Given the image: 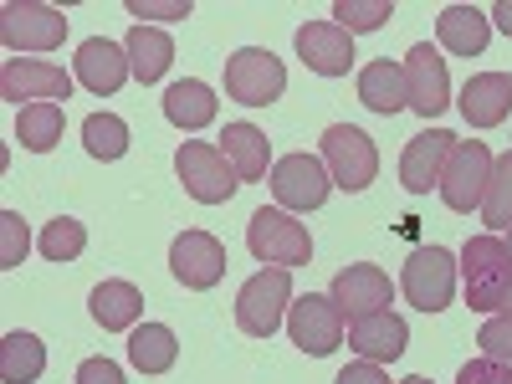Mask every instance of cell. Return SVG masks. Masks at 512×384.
I'll return each mask as SVG.
<instances>
[{"instance_id":"44dd1931","label":"cell","mask_w":512,"mask_h":384,"mask_svg":"<svg viewBox=\"0 0 512 384\" xmlns=\"http://www.w3.org/2000/svg\"><path fill=\"white\" fill-rule=\"evenodd\" d=\"M88 313H93L98 328H108V333H134L139 318H144V292H139L134 282H123V277L98 282L93 297H88Z\"/></svg>"},{"instance_id":"6da1fadb","label":"cell","mask_w":512,"mask_h":384,"mask_svg":"<svg viewBox=\"0 0 512 384\" xmlns=\"http://www.w3.org/2000/svg\"><path fill=\"white\" fill-rule=\"evenodd\" d=\"M461 267V287H466V308L472 313H502L507 287H512V251L502 236H472L456 256Z\"/></svg>"},{"instance_id":"60d3db41","label":"cell","mask_w":512,"mask_h":384,"mask_svg":"<svg viewBox=\"0 0 512 384\" xmlns=\"http://www.w3.org/2000/svg\"><path fill=\"white\" fill-rule=\"evenodd\" d=\"M400 384H431V379H420V374H410V379H400Z\"/></svg>"},{"instance_id":"83f0119b","label":"cell","mask_w":512,"mask_h":384,"mask_svg":"<svg viewBox=\"0 0 512 384\" xmlns=\"http://www.w3.org/2000/svg\"><path fill=\"white\" fill-rule=\"evenodd\" d=\"M47 374V344L36 333H6L0 338V379L6 384H36Z\"/></svg>"},{"instance_id":"e0dca14e","label":"cell","mask_w":512,"mask_h":384,"mask_svg":"<svg viewBox=\"0 0 512 384\" xmlns=\"http://www.w3.org/2000/svg\"><path fill=\"white\" fill-rule=\"evenodd\" d=\"M297 57L318 77H349L354 67V36L338 31L333 21H308L297 26Z\"/></svg>"},{"instance_id":"836d02e7","label":"cell","mask_w":512,"mask_h":384,"mask_svg":"<svg viewBox=\"0 0 512 384\" xmlns=\"http://www.w3.org/2000/svg\"><path fill=\"white\" fill-rule=\"evenodd\" d=\"M26 251H31V231L26 221L16 216V210H0V267H21L26 262Z\"/></svg>"},{"instance_id":"4fadbf2b","label":"cell","mask_w":512,"mask_h":384,"mask_svg":"<svg viewBox=\"0 0 512 384\" xmlns=\"http://www.w3.org/2000/svg\"><path fill=\"white\" fill-rule=\"evenodd\" d=\"M226 262H231L226 246L210 231H185V236H175V246H169V272H175V282L190 287V292H210L226 277Z\"/></svg>"},{"instance_id":"cb8c5ba5","label":"cell","mask_w":512,"mask_h":384,"mask_svg":"<svg viewBox=\"0 0 512 384\" xmlns=\"http://www.w3.org/2000/svg\"><path fill=\"white\" fill-rule=\"evenodd\" d=\"M175 359H180V338L169 323H139L128 333V364L139 374H169Z\"/></svg>"},{"instance_id":"f1b7e54d","label":"cell","mask_w":512,"mask_h":384,"mask_svg":"<svg viewBox=\"0 0 512 384\" xmlns=\"http://www.w3.org/2000/svg\"><path fill=\"white\" fill-rule=\"evenodd\" d=\"M62 128H67L62 103H31V108L16 113V139H21V149H31V154H52V149L62 144Z\"/></svg>"},{"instance_id":"7c38bea8","label":"cell","mask_w":512,"mask_h":384,"mask_svg":"<svg viewBox=\"0 0 512 384\" xmlns=\"http://www.w3.org/2000/svg\"><path fill=\"white\" fill-rule=\"evenodd\" d=\"M328 190H333V175L318 154H282L272 164V195L287 216L292 210H318L328 200Z\"/></svg>"},{"instance_id":"9a60e30c","label":"cell","mask_w":512,"mask_h":384,"mask_svg":"<svg viewBox=\"0 0 512 384\" xmlns=\"http://www.w3.org/2000/svg\"><path fill=\"white\" fill-rule=\"evenodd\" d=\"M405 88H410V108L420 118H441L451 108V77H446V57L420 41V47L405 52Z\"/></svg>"},{"instance_id":"ac0fdd59","label":"cell","mask_w":512,"mask_h":384,"mask_svg":"<svg viewBox=\"0 0 512 384\" xmlns=\"http://www.w3.org/2000/svg\"><path fill=\"white\" fill-rule=\"evenodd\" d=\"M128 77H134V67H128V52L118 47V41H108V36H88V41L77 47V82H82L88 93L113 98Z\"/></svg>"},{"instance_id":"e575fe53","label":"cell","mask_w":512,"mask_h":384,"mask_svg":"<svg viewBox=\"0 0 512 384\" xmlns=\"http://www.w3.org/2000/svg\"><path fill=\"white\" fill-rule=\"evenodd\" d=\"M477 344H482V359L512 364V313H492L477 333Z\"/></svg>"},{"instance_id":"ffe728a7","label":"cell","mask_w":512,"mask_h":384,"mask_svg":"<svg viewBox=\"0 0 512 384\" xmlns=\"http://www.w3.org/2000/svg\"><path fill=\"white\" fill-rule=\"evenodd\" d=\"M349 349L369 364H395L405 349H410V328L405 318L395 313H374V318H359L349 323Z\"/></svg>"},{"instance_id":"603a6c76","label":"cell","mask_w":512,"mask_h":384,"mask_svg":"<svg viewBox=\"0 0 512 384\" xmlns=\"http://www.w3.org/2000/svg\"><path fill=\"white\" fill-rule=\"evenodd\" d=\"M359 103L379 118H395L400 108H410V88H405V67L395 62H369L359 72Z\"/></svg>"},{"instance_id":"9c48e42d","label":"cell","mask_w":512,"mask_h":384,"mask_svg":"<svg viewBox=\"0 0 512 384\" xmlns=\"http://www.w3.org/2000/svg\"><path fill=\"white\" fill-rule=\"evenodd\" d=\"M287 88V67L267 52V47H241L226 62V98L246 103V108H267L277 103Z\"/></svg>"},{"instance_id":"484cf974","label":"cell","mask_w":512,"mask_h":384,"mask_svg":"<svg viewBox=\"0 0 512 384\" xmlns=\"http://www.w3.org/2000/svg\"><path fill=\"white\" fill-rule=\"evenodd\" d=\"M221 154L231 159V169L241 175V185L262 180V175H267V159H272L267 134H262L256 123H226V134H221Z\"/></svg>"},{"instance_id":"5bb4252c","label":"cell","mask_w":512,"mask_h":384,"mask_svg":"<svg viewBox=\"0 0 512 384\" xmlns=\"http://www.w3.org/2000/svg\"><path fill=\"white\" fill-rule=\"evenodd\" d=\"M328 297L338 303V313H344L349 323H359V318H374V313H390L395 287H390V277H384L379 267L354 262V267H344V272L333 277Z\"/></svg>"},{"instance_id":"8fae6325","label":"cell","mask_w":512,"mask_h":384,"mask_svg":"<svg viewBox=\"0 0 512 384\" xmlns=\"http://www.w3.org/2000/svg\"><path fill=\"white\" fill-rule=\"evenodd\" d=\"M0 98L31 108V103H67L72 98V77L57 62H41V57H11L0 67Z\"/></svg>"},{"instance_id":"f546056e","label":"cell","mask_w":512,"mask_h":384,"mask_svg":"<svg viewBox=\"0 0 512 384\" xmlns=\"http://www.w3.org/2000/svg\"><path fill=\"white\" fill-rule=\"evenodd\" d=\"M82 149H88L93 159L113 164L128 154V123L118 113H88L82 118Z\"/></svg>"},{"instance_id":"7bdbcfd3","label":"cell","mask_w":512,"mask_h":384,"mask_svg":"<svg viewBox=\"0 0 512 384\" xmlns=\"http://www.w3.org/2000/svg\"><path fill=\"white\" fill-rule=\"evenodd\" d=\"M507 251H512V236H507Z\"/></svg>"},{"instance_id":"2e32d148","label":"cell","mask_w":512,"mask_h":384,"mask_svg":"<svg viewBox=\"0 0 512 384\" xmlns=\"http://www.w3.org/2000/svg\"><path fill=\"white\" fill-rule=\"evenodd\" d=\"M456 149V134H446V128H425V134H415L400 154V185L410 195H431L446 175V159Z\"/></svg>"},{"instance_id":"d4e9b609","label":"cell","mask_w":512,"mask_h":384,"mask_svg":"<svg viewBox=\"0 0 512 384\" xmlns=\"http://www.w3.org/2000/svg\"><path fill=\"white\" fill-rule=\"evenodd\" d=\"M164 118L175 128H185V134H195V128L216 123V93H210L200 77L169 82V88H164Z\"/></svg>"},{"instance_id":"277c9868","label":"cell","mask_w":512,"mask_h":384,"mask_svg":"<svg viewBox=\"0 0 512 384\" xmlns=\"http://www.w3.org/2000/svg\"><path fill=\"white\" fill-rule=\"evenodd\" d=\"M456 277H461V267L446 246H415L405 262V277H400V292L420 313H446L456 297Z\"/></svg>"},{"instance_id":"ba28073f","label":"cell","mask_w":512,"mask_h":384,"mask_svg":"<svg viewBox=\"0 0 512 384\" xmlns=\"http://www.w3.org/2000/svg\"><path fill=\"white\" fill-rule=\"evenodd\" d=\"M344 323L349 318L338 313V303L328 292H303V297H292V308H287V338L313 359H328L344 344Z\"/></svg>"},{"instance_id":"d590c367","label":"cell","mask_w":512,"mask_h":384,"mask_svg":"<svg viewBox=\"0 0 512 384\" xmlns=\"http://www.w3.org/2000/svg\"><path fill=\"white\" fill-rule=\"evenodd\" d=\"M123 11H128V16H139V26H149V21H185V16H195L190 0H128Z\"/></svg>"},{"instance_id":"74e56055","label":"cell","mask_w":512,"mask_h":384,"mask_svg":"<svg viewBox=\"0 0 512 384\" xmlns=\"http://www.w3.org/2000/svg\"><path fill=\"white\" fill-rule=\"evenodd\" d=\"M77 384H123V369L113 359H82L77 364Z\"/></svg>"},{"instance_id":"4316f807","label":"cell","mask_w":512,"mask_h":384,"mask_svg":"<svg viewBox=\"0 0 512 384\" xmlns=\"http://www.w3.org/2000/svg\"><path fill=\"white\" fill-rule=\"evenodd\" d=\"M123 52H128V67H134V77L144 82H159L169 72V62H175V41H169L159 26H134L123 41Z\"/></svg>"},{"instance_id":"ab89813d","label":"cell","mask_w":512,"mask_h":384,"mask_svg":"<svg viewBox=\"0 0 512 384\" xmlns=\"http://www.w3.org/2000/svg\"><path fill=\"white\" fill-rule=\"evenodd\" d=\"M487 21H492V26H497V31L512 41V0H497V6L487 11Z\"/></svg>"},{"instance_id":"30bf717a","label":"cell","mask_w":512,"mask_h":384,"mask_svg":"<svg viewBox=\"0 0 512 384\" xmlns=\"http://www.w3.org/2000/svg\"><path fill=\"white\" fill-rule=\"evenodd\" d=\"M0 41L11 52H57L67 41V16L57 6H36V0H11L0 11Z\"/></svg>"},{"instance_id":"1f68e13d","label":"cell","mask_w":512,"mask_h":384,"mask_svg":"<svg viewBox=\"0 0 512 384\" xmlns=\"http://www.w3.org/2000/svg\"><path fill=\"white\" fill-rule=\"evenodd\" d=\"M482 221L492 231L512 226V149L502 159H492V185H487V200H482Z\"/></svg>"},{"instance_id":"7402d4cb","label":"cell","mask_w":512,"mask_h":384,"mask_svg":"<svg viewBox=\"0 0 512 384\" xmlns=\"http://www.w3.org/2000/svg\"><path fill=\"white\" fill-rule=\"evenodd\" d=\"M436 36H441V47L456 52V57H482L487 41H492V21L477 6H446L436 16Z\"/></svg>"},{"instance_id":"5b68a950","label":"cell","mask_w":512,"mask_h":384,"mask_svg":"<svg viewBox=\"0 0 512 384\" xmlns=\"http://www.w3.org/2000/svg\"><path fill=\"white\" fill-rule=\"evenodd\" d=\"M323 164H328V175H333L338 190L359 195L379 175V149H374V139L364 134V128L333 123V128H323Z\"/></svg>"},{"instance_id":"d6986e66","label":"cell","mask_w":512,"mask_h":384,"mask_svg":"<svg viewBox=\"0 0 512 384\" xmlns=\"http://www.w3.org/2000/svg\"><path fill=\"white\" fill-rule=\"evenodd\" d=\"M456 108H461V118L472 123V128H497V123H507V113H512V72H477V77L461 88Z\"/></svg>"},{"instance_id":"b9f144b4","label":"cell","mask_w":512,"mask_h":384,"mask_svg":"<svg viewBox=\"0 0 512 384\" xmlns=\"http://www.w3.org/2000/svg\"><path fill=\"white\" fill-rule=\"evenodd\" d=\"M502 313H512V287H507V303H502Z\"/></svg>"},{"instance_id":"3957f363","label":"cell","mask_w":512,"mask_h":384,"mask_svg":"<svg viewBox=\"0 0 512 384\" xmlns=\"http://www.w3.org/2000/svg\"><path fill=\"white\" fill-rule=\"evenodd\" d=\"M292 277L287 267H262L241 292H236V328L251 333V338H272L292 308Z\"/></svg>"},{"instance_id":"8992f818","label":"cell","mask_w":512,"mask_h":384,"mask_svg":"<svg viewBox=\"0 0 512 384\" xmlns=\"http://www.w3.org/2000/svg\"><path fill=\"white\" fill-rule=\"evenodd\" d=\"M175 175H180L185 195L200 200V205H221V200H231L236 185H241V175L231 169V159L221 154V144H205V139L180 144V154H175Z\"/></svg>"},{"instance_id":"7a4b0ae2","label":"cell","mask_w":512,"mask_h":384,"mask_svg":"<svg viewBox=\"0 0 512 384\" xmlns=\"http://www.w3.org/2000/svg\"><path fill=\"white\" fill-rule=\"evenodd\" d=\"M246 246L256 262H272V267H308L313 262V236L303 221H292L287 210H256V216L246 221Z\"/></svg>"},{"instance_id":"f35d334b","label":"cell","mask_w":512,"mask_h":384,"mask_svg":"<svg viewBox=\"0 0 512 384\" xmlns=\"http://www.w3.org/2000/svg\"><path fill=\"white\" fill-rule=\"evenodd\" d=\"M333 384H390V374H384L379 364H369V359H359V364H349L344 374H338Z\"/></svg>"},{"instance_id":"52a82bcc","label":"cell","mask_w":512,"mask_h":384,"mask_svg":"<svg viewBox=\"0 0 512 384\" xmlns=\"http://www.w3.org/2000/svg\"><path fill=\"white\" fill-rule=\"evenodd\" d=\"M487 185H492V149L482 139H456L451 159H446V175H441V200L456 210V216H472L487 200Z\"/></svg>"},{"instance_id":"4dcf8cb0","label":"cell","mask_w":512,"mask_h":384,"mask_svg":"<svg viewBox=\"0 0 512 384\" xmlns=\"http://www.w3.org/2000/svg\"><path fill=\"white\" fill-rule=\"evenodd\" d=\"M36 246H41L47 262H77V256L88 251V226L72 221V216H57V221L41 226V241Z\"/></svg>"},{"instance_id":"d6a6232c","label":"cell","mask_w":512,"mask_h":384,"mask_svg":"<svg viewBox=\"0 0 512 384\" xmlns=\"http://www.w3.org/2000/svg\"><path fill=\"white\" fill-rule=\"evenodd\" d=\"M390 16H395L390 0H333V26H338V31H349V36L379 31Z\"/></svg>"},{"instance_id":"8d00e7d4","label":"cell","mask_w":512,"mask_h":384,"mask_svg":"<svg viewBox=\"0 0 512 384\" xmlns=\"http://www.w3.org/2000/svg\"><path fill=\"white\" fill-rule=\"evenodd\" d=\"M456 384H512V364H497V359H472V364H461Z\"/></svg>"}]
</instances>
